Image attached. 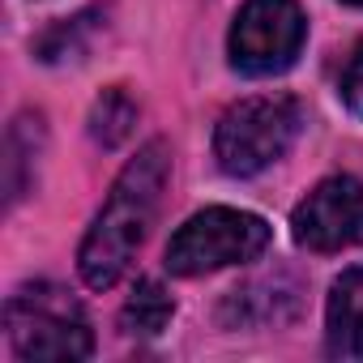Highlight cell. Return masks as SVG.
Listing matches in <instances>:
<instances>
[{"mask_svg":"<svg viewBox=\"0 0 363 363\" xmlns=\"http://www.w3.org/2000/svg\"><path fill=\"white\" fill-rule=\"evenodd\" d=\"M299 312V282L291 274H265L244 286H235L223 303V325L227 329H269L282 325Z\"/></svg>","mask_w":363,"mask_h":363,"instance_id":"52a82bcc","label":"cell"},{"mask_svg":"<svg viewBox=\"0 0 363 363\" xmlns=\"http://www.w3.org/2000/svg\"><path fill=\"white\" fill-rule=\"evenodd\" d=\"M303 43L308 18L299 0H244L227 35V60L244 77H278L299 60Z\"/></svg>","mask_w":363,"mask_h":363,"instance_id":"5b68a950","label":"cell"},{"mask_svg":"<svg viewBox=\"0 0 363 363\" xmlns=\"http://www.w3.org/2000/svg\"><path fill=\"white\" fill-rule=\"evenodd\" d=\"M171 316H175V299L154 278H141L133 286V295L124 299V308H120V329L133 333V337H154L171 325Z\"/></svg>","mask_w":363,"mask_h":363,"instance_id":"8fae6325","label":"cell"},{"mask_svg":"<svg viewBox=\"0 0 363 363\" xmlns=\"http://www.w3.org/2000/svg\"><path fill=\"white\" fill-rule=\"evenodd\" d=\"M342 5H354V9H363V0H342Z\"/></svg>","mask_w":363,"mask_h":363,"instance_id":"5bb4252c","label":"cell"},{"mask_svg":"<svg viewBox=\"0 0 363 363\" xmlns=\"http://www.w3.org/2000/svg\"><path fill=\"white\" fill-rule=\"evenodd\" d=\"M269 240L274 231L261 214H248L235 206H210L175 227V235L167 240L162 265L175 278H201L227 265L257 261L269 248Z\"/></svg>","mask_w":363,"mask_h":363,"instance_id":"277c9868","label":"cell"},{"mask_svg":"<svg viewBox=\"0 0 363 363\" xmlns=\"http://www.w3.org/2000/svg\"><path fill=\"white\" fill-rule=\"evenodd\" d=\"M9 346L26 363H73L94 354L86 308L56 282H26L5 303Z\"/></svg>","mask_w":363,"mask_h":363,"instance_id":"7a4b0ae2","label":"cell"},{"mask_svg":"<svg viewBox=\"0 0 363 363\" xmlns=\"http://www.w3.org/2000/svg\"><path fill=\"white\" fill-rule=\"evenodd\" d=\"M337 99H342V107L350 116H363V39L350 52V60H346V69L337 77Z\"/></svg>","mask_w":363,"mask_h":363,"instance_id":"4fadbf2b","label":"cell"},{"mask_svg":"<svg viewBox=\"0 0 363 363\" xmlns=\"http://www.w3.org/2000/svg\"><path fill=\"white\" fill-rule=\"evenodd\" d=\"M325 350L329 359H363V265L337 274L329 286Z\"/></svg>","mask_w":363,"mask_h":363,"instance_id":"ba28073f","label":"cell"},{"mask_svg":"<svg viewBox=\"0 0 363 363\" xmlns=\"http://www.w3.org/2000/svg\"><path fill=\"white\" fill-rule=\"evenodd\" d=\"M291 235L308 252H342L363 244V179L325 175L295 206Z\"/></svg>","mask_w":363,"mask_h":363,"instance_id":"8992f818","label":"cell"},{"mask_svg":"<svg viewBox=\"0 0 363 363\" xmlns=\"http://www.w3.org/2000/svg\"><path fill=\"white\" fill-rule=\"evenodd\" d=\"M167 175H171V150L162 137L145 141L116 175L103 210L94 214V223L77 248V269L90 291H111L124 278V269L133 265L137 248L145 244V235L158 218Z\"/></svg>","mask_w":363,"mask_h":363,"instance_id":"6da1fadb","label":"cell"},{"mask_svg":"<svg viewBox=\"0 0 363 363\" xmlns=\"http://www.w3.org/2000/svg\"><path fill=\"white\" fill-rule=\"evenodd\" d=\"M43 141H48V128H43V116L39 111H22L9 124V133H5V201H9V210L35 184Z\"/></svg>","mask_w":363,"mask_h":363,"instance_id":"9c48e42d","label":"cell"},{"mask_svg":"<svg viewBox=\"0 0 363 363\" xmlns=\"http://www.w3.org/2000/svg\"><path fill=\"white\" fill-rule=\"evenodd\" d=\"M299 133H303L299 99L252 94L223 111V120L214 128V158L231 179H252L265 167H274L278 158H286V150L299 141Z\"/></svg>","mask_w":363,"mask_h":363,"instance_id":"3957f363","label":"cell"},{"mask_svg":"<svg viewBox=\"0 0 363 363\" xmlns=\"http://www.w3.org/2000/svg\"><path fill=\"white\" fill-rule=\"evenodd\" d=\"M103 22H107V9H103V5L73 13V18L56 22V26L35 43V56H39L43 65H69V60H82V56L90 52V43L99 39Z\"/></svg>","mask_w":363,"mask_h":363,"instance_id":"30bf717a","label":"cell"},{"mask_svg":"<svg viewBox=\"0 0 363 363\" xmlns=\"http://www.w3.org/2000/svg\"><path fill=\"white\" fill-rule=\"evenodd\" d=\"M133 124H137V103L128 99L124 86L103 90L99 103L90 107V137H94V145H103V150H116V145L133 133Z\"/></svg>","mask_w":363,"mask_h":363,"instance_id":"7c38bea8","label":"cell"}]
</instances>
